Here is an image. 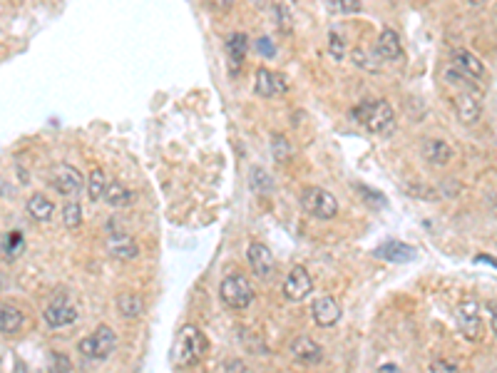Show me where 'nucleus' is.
Listing matches in <instances>:
<instances>
[{"instance_id":"412c9836","label":"nucleus","mask_w":497,"mask_h":373,"mask_svg":"<svg viewBox=\"0 0 497 373\" xmlns=\"http://www.w3.org/2000/svg\"><path fill=\"white\" fill-rule=\"evenodd\" d=\"M105 199H107V204L115 207V209H124V207L132 204L135 194H132L124 184H119V182H107V186H105Z\"/></svg>"},{"instance_id":"0eeeda50","label":"nucleus","mask_w":497,"mask_h":373,"mask_svg":"<svg viewBox=\"0 0 497 373\" xmlns=\"http://www.w3.org/2000/svg\"><path fill=\"white\" fill-rule=\"evenodd\" d=\"M52 184L60 194L65 197H75V194L82 192V186H85V180H82V174L72 167V164H57L55 172H52Z\"/></svg>"},{"instance_id":"1a4fd4ad","label":"nucleus","mask_w":497,"mask_h":373,"mask_svg":"<svg viewBox=\"0 0 497 373\" xmlns=\"http://www.w3.org/2000/svg\"><path fill=\"white\" fill-rule=\"evenodd\" d=\"M256 93L261 97H279V95L289 93V80L284 75L271 73L269 68H259L256 70Z\"/></svg>"},{"instance_id":"ddd939ff","label":"nucleus","mask_w":497,"mask_h":373,"mask_svg":"<svg viewBox=\"0 0 497 373\" xmlns=\"http://www.w3.org/2000/svg\"><path fill=\"white\" fill-rule=\"evenodd\" d=\"M246 259H248V267H251V271H254L256 276H261V279L271 276V271H273V254L269 251V247H264L261 242H254L251 247H248Z\"/></svg>"},{"instance_id":"a878e982","label":"nucleus","mask_w":497,"mask_h":373,"mask_svg":"<svg viewBox=\"0 0 497 373\" xmlns=\"http://www.w3.org/2000/svg\"><path fill=\"white\" fill-rule=\"evenodd\" d=\"M226 48H229L231 62H234V65H242L244 55H246V50H248L246 35H242V32H234V35L229 37V43H226Z\"/></svg>"},{"instance_id":"4be33fe9","label":"nucleus","mask_w":497,"mask_h":373,"mask_svg":"<svg viewBox=\"0 0 497 373\" xmlns=\"http://www.w3.org/2000/svg\"><path fill=\"white\" fill-rule=\"evenodd\" d=\"M52 211H55V204L50 202L45 194H32L28 199V214L37 222H50L52 219Z\"/></svg>"},{"instance_id":"6ab92c4d","label":"nucleus","mask_w":497,"mask_h":373,"mask_svg":"<svg viewBox=\"0 0 497 373\" xmlns=\"http://www.w3.org/2000/svg\"><path fill=\"white\" fill-rule=\"evenodd\" d=\"M455 112H458V119L462 124H475L483 115V107L472 95H458L455 97Z\"/></svg>"},{"instance_id":"f3484780","label":"nucleus","mask_w":497,"mask_h":373,"mask_svg":"<svg viewBox=\"0 0 497 373\" xmlns=\"http://www.w3.org/2000/svg\"><path fill=\"white\" fill-rule=\"evenodd\" d=\"M376 52H378L383 60H398V57L403 55V48H400V37H398V32L391 30V28L380 30L378 43H376Z\"/></svg>"},{"instance_id":"4c0bfd02","label":"nucleus","mask_w":497,"mask_h":373,"mask_svg":"<svg viewBox=\"0 0 497 373\" xmlns=\"http://www.w3.org/2000/svg\"><path fill=\"white\" fill-rule=\"evenodd\" d=\"M244 371H246V368H244V361L239 358H231L224 363V373H244Z\"/></svg>"},{"instance_id":"b1692460","label":"nucleus","mask_w":497,"mask_h":373,"mask_svg":"<svg viewBox=\"0 0 497 373\" xmlns=\"http://www.w3.org/2000/svg\"><path fill=\"white\" fill-rule=\"evenodd\" d=\"M117 311L122 314L124 318H137L144 311V301L139 294L124 291L117 296Z\"/></svg>"},{"instance_id":"20e7f679","label":"nucleus","mask_w":497,"mask_h":373,"mask_svg":"<svg viewBox=\"0 0 497 373\" xmlns=\"http://www.w3.org/2000/svg\"><path fill=\"white\" fill-rule=\"evenodd\" d=\"M219 294H222L224 304L231 306V309H246L254 301V286L248 284V279L242 274L226 276L219 286Z\"/></svg>"},{"instance_id":"f03ea898","label":"nucleus","mask_w":497,"mask_h":373,"mask_svg":"<svg viewBox=\"0 0 497 373\" xmlns=\"http://www.w3.org/2000/svg\"><path fill=\"white\" fill-rule=\"evenodd\" d=\"M353 119H358L368 132L373 135H388L396 127V112H393L391 102L385 99H376V102H366L353 110Z\"/></svg>"},{"instance_id":"423d86ee","label":"nucleus","mask_w":497,"mask_h":373,"mask_svg":"<svg viewBox=\"0 0 497 373\" xmlns=\"http://www.w3.org/2000/svg\"><path fill=\"white\" fill-rule=\"evenodd\" d=\"M43 318L50 329H62V326H70V323L77 318V306H75L65 294H57V296L45 306Z\"/></svg>"},{"instance_id":"6e6552de","label":"nucleus","mask_w":497,"mask_h":373,"mask_svg":"<svg viewBox=\"0 0 497 373\" xmlns=\"http://www.w3.org/2000/svg\"><path fill=\"white\" fill-rule=\"evenodd\" d=\"M313 291V281H311V274L304 267H293L291 274L286 276L284 281V294L289 301H304L309 294Z\"/></svg>"},{"instance_id":"393cba45","label":"nucleus","mask_w":497,"mask_h":373,"mask_svg":"<svg viewBox=\"0 0 497 373\" xmlns=\"http://www.w3.org/2000/svg\"><path fill=\"white\" fill-rule=\"evenodd\" d=\"M0 254L6 256V259H15L18 254H23V247H25V242H23V234L20 231H10V234H6L3 239H0Z\"/></svg>"},{"instance_id":"4468645a","label":"nucleus","mask_w":497,"mask_h":373,"mask_svg":"<svg viewBox=\"0 0 497 373\" xmlns=\"http://www.w3.org/2000/svg\"><path fill=\"white\" fill-rule=\"evenodd\" d=\"M458 326L467 338H478L480 336V306L475 301H465L458 309Z\"/></svg>"},{"instance_id":"cd10ccee","label":"nucleus","mask_w":497,"mask_h":373,"mask_svg":"<svg viewBox=\"0 0 497 373\" xmlns=\"http://www.w3.org/2000/svg\"><path fill=\"white\" fill-rule=\"evenodd\" d=\"M326 6L331 12H338V15H355L363 10L360 0H326Z\"/></svg>"},{"instance_id":"39448f33","label":"nucleus","mask_w":497,"mask_h":373,"mask_svg":"<svg viewBox=\"0 0 497 373\" xmlns=\"http://www.w3.org/2000/svg\"><path fill=\"white\" fill-rule=\"evenodd\" d=\"M115 346H117V334L110 326H97L92 336H87L80 341V354L87 356V358L105 361L115 351Z\"/></svg>"},{"instance_id":"58836bf2","label":"nucleus","mask_w":497,"mask_h":373,"mask_svg":"<svg viewBox=\"0 0 497 373\" xmlns=\"http://www.w3.org/2000/svg\"><path fill=\"white\" fill-rule=\"evenodd\" d=\"M378 373H403V371H400V368H398L396 363H385V366L380 368Z\"/></svg>"},{"instance_id":"79ce46f5","label":"nucleus","mask_w":497,"mask_h":373,"mask_svg":"<svg viewBox=\"0 0 497 373\" xmlns=\"http://www.w3.org/2000/svg\"><path fill=\"white\" fill-rule=\"evenodd\" d=\"M472 6H483V3H487V0H470Z\"/></svg>"},{"instance_id":"5701e85b","label":"nucleus","mask_w":497,"mask_h":373,"mask_svg":"<svg viewBox=\"0 0 497 373\" xmlns=\"http://www.w3.org/2000/svg\"><path fill=\"white\" fill-rule=\"evenodd\" d=\"M273 15H276L281 30L289 32L293 28V20H296V3L293 0H273Z\"/></svg>"},{"instance_id":"7c9ffc66","label":"nucleus","mask_w":497,"mask_h":373,"mask_svg":"<svg viewBox=\"0 0 497 373\" xmlns=\"http://www.w3.org/2000/svg\"><path fill=\"white\" fill-rule=\"evenodd\" d=\"M271 144H273V147H271L273 157H276L279 162H286L289 157H291V142H289L284 135H273L271 137Z\"/></svg>"},{"instance_id":"9d476101","label":"nucleus","mask_w":497,"mask_h":373,"mask_svg":"<svg viewBox=\"0 0 497 373\" xmlns=\"http://www.w3.org/2000/svg\"><path fill=\"white\" fill-rule=\"evenodd\" d=\"M311 314H313L316 326H321V329H331L341 321V306L335 304L333 296H318L311 304Z\"/></svg>"},{"instance_id":"f704fd0d","label":"nucleus","mask_w":497,"mask_h":373,"mask_svg":"<svg viewBox=\"0 0 497 373\" xmlns=\"http://www.w3.org/2000/svg\"><path fill=\"white\" fill-rule=\"evenodd\" d=\"M430 373H460V368L455 366L453 361H445V358H440V361H435V363H433V368H430Z\"/></svg>"},{"instance_id":"ea45409f","label":"nucleus","mask_w":497,"mask_h":373,"mask_svg":"<svg viewBox=\"0 0 497 373\" xmlns=\"http://www.w3.org/2000/svg\"><path fill=\"white\" fill-rule=\"evenodd\" d=\"M15 373H28V366H25L23 361H18V366H15ZM32 373V371H30Z\"/></svg>"},{"instance_id":"a211bd4d","label":"nucleus","mask_w":497,"mask_h":373,"mask_svg":"<svg viewBox=\"0 0 497 373\" xmlns=\"http://www.w3.org/2000/svg\"><path fill=\"white\" fill-rule=\"evenodd\" d=\"M422 157L430 164H435V167H442V164L453 160V147L445 140H428V142L422 144Z\"/></svg>"},{"instance_id":"a19ab883","label":"nucleus","mask_w":497,"mask_h":373,"mask_svg":"<svg viewBox=\"0 0 497 373\" xmlns=\"http://www.w3.org/2000/svg\"><path fill=\"white\" fill-rule=\"evenodd\" d=\"M254 3H256L259 8H266V6H269V0H254Z\"/></svg>"},{"instance_id":"72a5a7b5","label":"nucleus","mask_w":497,"mask_h":373,"mask_svg":"<svg viewBox=\"0 0 497 373\" xmlns=\"http://www.w3.org/2000/svg\"><path fill=\"white\" fill-rule=\"evenodd\" d=\"M445 77H447L450 82H455V85H467V90H472V93H480L478 87H475V85L470 82V77H467V75H462V73H458V70H450V73H447Z\"/></svg>"},{"instance_id":"c9c22d12","label":"nucleus","mask_w":497,"mask_h":373,"mask_svg":"<svg viewBox=\"0 0 497 373\" xmlns=\"http://www.w3.org/2000/svg\"><path fill=\"white\" fill-rule=\"evenodd\" d=\"M329 48H331V55H333L335 60H341V57L346 55V50H343L346 45H343V40L335 35V32H331V45H329Z\"/></svg>"},{"instance_id":"bb28decb","label":"nucleus","mask_w":497,"mask_h":373,"mask_svg":"<svg viewBox=\"0 0 497 373\" xmlns=\"http://www.w3.org/2000/svg\"><path fill=\"white\" fill-rule=\"evenodd\" d=\"M105 186H107V177L102 169H92L90 174V184H87V194L92 202H99V199L105 197Z\"/></svg>"},{"instance_id":"aec40b11","label":"nucleus","mask_w":497,"mask_h":373,"mask_svg":"<svg viewBox=\"0 0 497 373\" xmlns=\"http://www.w3.org/2000/svg\"><path fill=\"white\" fill-rule=\"evenodd\" d=\"M25 326V316L18 306H0V334L6 336H15L20 329Z\"/></svg>"},{"instance_id":"f8f14e48","label":"nucleus","mask_w":497,"mask_h":373,"mask_svg":"<svg viewBox=\"0 0 497 373\" xmlns=\"http://www.w3.org/2000/svg\"><path fill=\"white\" fill-rule=\"evenodd\" d=\"M291 356L298 361V363H304V366H316V363H321L323 351L313 338H309V336H298V338H293V343H291Z\"/></svg>"},{"instance_id":"2eb2a0df","label":"nucleus","mask_w":497,"mask_h":373,"mask_svg":"<svg viewBox=\"0 0 497 373\" xmlns=\"http://www.w3.org/2000/svg\"><path fill=\"white\" fill-rule=\"evenodd\" d=\"M376 256L385 261H393V264H405V261L416 259V249L405 242H385L376 249Z\"/></svg>"},{"instance_id":"c756f323","label":"nucleus","mask_w":497,"mask_h":373,"mask_svg":"<svg viewBox=\"0 0 497 373\" xmlns=\"http://www.w3.org/2000/svg\"><path fill=\"white\" fill-rule=\"evenodd\" d=\"M62 219H65V227L70 229H77L82 224V207L77 202H68L65 209H62Z\"/></svg>"},{"instance_id":"dca6fc26","label":"nucleus","mask_w":497,"mask_h":373,"mask_svg":"<svg viewBox=\"0 0 497 373\" xmlns=\"http://www.w3.org/2000/svg\"><path fill=\"white\" fill-rule=\"evenodd\" d=\"M107 251H110L115 259L130 261L139 254V247H137V242L132 239V236H127L122 231V234H112V239L107 242Z\"/></svg>"},{"instance_id":"f257e3e1","label":"nucleus","mask_w":497,"mask_h":373,"mask_svg":"<svg viewBox=\"0 0 497 373\" xmlns=\"http://www.w3.org/2000/svg\"><path fill=\"white\" fill-rule=\"evenodd\" d=\"M206 351H209V338H206L197 326H184L177 336L172 348V363L177 368H186L194 366L199 361L204 358Z\"/></svg>"},{"instance_id":"473e14b6","label":"nucleus","mask_w":497,"mask_h":373,"mask_svg":"<svg viewBox=\"0 0 497 373\" xmlns=\"http://www.w3.org/2000/svg\"><path fill=\"white\" fill-rule=\"evenodd\" d=\"M351 57H353V62L358 65V68H363V70H376L378 65H376V60H373L371 55H366V50L363 48H355L353 52H351Z\"/></svg>"},{"instance_id":"7ed1b4c3","label":"nucleus","mask_w":497,"mask_h":373,"mask_svg":"<svg viewBox=\"0 0 497 373\" xmlns=\"http://www.w3.org/2000/svg\"><path fill=\"white\" fill-rule=\"evenodd\" d=\"M301 207L316 219H333L338 214V199L321 186H306L301 192Z\"/></svg>"},{"instance_id":"9b49d317","label":"nucleus","mask_w":497,"mask_h":373,"mask_svg":"<svg viewBox=\"0 0 497 373\" xmlns=\"http://www.w3.org/2000/svg\"><path fill=\"white\" fill-rule=\"evenodd\" d=\"M450 60H453V70L467 75L472 80H480L485 75V62L465 48H455L453 52H450Z\"/></svg>"},{"instance_id":"e433bc0d","label":"nucleus","mask_w":497,"mask_h":373,"mask_svg":"<svg viewBox=\"0 0 497 373\" xmlns=\"http://www.w3.org/2000/svg\"><path fill=\"white\" fill-rule=\"evenodd\" d=\"M256 50H259V52H261L264 57H273V55H276V50H273V43L269 40V37H259V40H256Z\"/></svg>"},{"instance_id":"c85d7f7f","label":"nucleus","mask_w":497,"mask_h":373,"mask_svg":"<svg viewBox=\"0 0 497 373\" xmlns=\"http://www.w3.org/2000/svg\"><path fill=\"white\" fill-rule=\"evenodd\" d=\"M248 182H251V186H254L256 192H271V186H273L271 177H269L261 167H254L248 172Z\"/></svg>"},{"instance_id":"2f4dec72","label":"nucleus","mask_w":497,"mask_h":373,"mask_svg":"<svg viewBox=\"0 0 497 373\" xmlns=\"http://www.w3.org/2000/svg\"><path fill=\"white\" fill-rule=\"evenodd\" d=\"M72 371V363L65 354H52L50 356V368L48 373H70Z\"/></svg>"}]
</instances>
